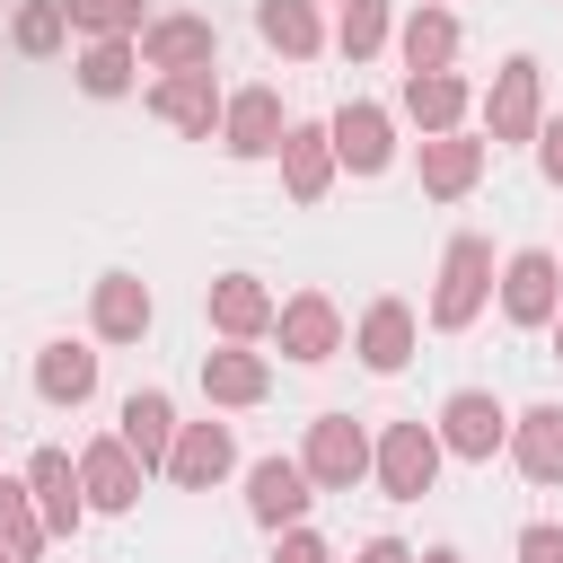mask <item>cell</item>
I'll list each match as a JSON object with an SVG mask.
<instances>
[{
  "label": "cell",
  "mask_w": 563,
  "mask_h": 563,
  "mask_svg": "<svg viewBox=\"0 0 563 563\" xmlns=\"http://www.w3.org/2000/svg\"><path fill=\"white\" fill-rule=\"evenodd\" d=\"M484 290H493V246H484V238H449V255H440V290H431V325H440V334L475 325Z\"/></svg>",
  "instance_id": "cell-1"
},
{
  "label": "cell",
  "mask_w": 563,
  "mask_h": 563,
  "mask_svg": "<svg viewBox=\"0 0 563 563\" xmlns=\"http://www.w3.org/2000/svg\"><path fill=\"white\" fill-rule=\"evenodd\" d=\"M299 475L325 484V493H352V484L369 475V440H361V422H352V413H317V422H308V457H299Z\"/></svg>",
  "instance_id": "cell-2"
},
{
  "label": "cell",
  "mask_w": 563,
  "mask_h": 563,
  "mask_svg": "<svg viewBox=\"0 0 563 563\" xmlns=\"http://www.w3.org/2000/svg\"><path fill=\"white\" fill-rule=\"evenodd\" d=\"M369 466H378V484H387L396 501H422L431 475H440V431H431V422H387V440L369 449Z\"/></svg>",
  "instance_id": "cell-3"
},
{
  "label": "cell",
  "mask_w": 563,
  "mask_h": 563,
  "mask_svg": "<svg viewBox=\"0 0 563 563\" xmlns=\"http://www.w3.org/2000/svg\"><path fill=\"white\" fill-rule=\"evenodd\" d=\"M501 440H510V413H501L484 387H457V396L440 405V457H475V466H484Z\"/></svg>",
  "instance_id": "cell-4"
},
{
  "label": "cell",
  "mask_w": 563,
  "mask_h": 563,
  "mask_svg": "<svg viewBox=\"0 0 563 563\" xmlns=\"http://www.w3.org/2000/svg\"><path fill=\"white\" fill-rule=\"evenodd\" d=\"M554 308H563V264H554L545 246L510 255V273H501V317H510V325H554Z\"/></svg>",
  "instance_id": "cell-5"
},
{
  "label": "cell",
  "mask_w": 563,
  "mask_h": 563,
  "mask_svg": "<svg viewBox=\"0 0 563 563\" xmlns=\"http://www.w3.org/2000/svg\"><path fill=\"white\" fill-rule=\"evenodd\" d=\"M26 501H35L44 537H70V528L88 519V501H79V466H70L62 449H35V457H26Z\"/></svg>",
  "instance_id": "cell-6"
},
{
  "label": "cell",
  "mask_w": 563,
  "mask_h": 563,
  "mask_svg": "<svg viewBox=\"0 0 563 563\" xmlns=\"http://www.w3.org/2000/svg\"><path fill=\"white\" fill-rule=\"evenodd\" d=\"M211 53H220V35H211V18H150L141 26V62L150 70H211Z\"/></svg>",
  "instance_id": "cell-7"
},
{
  "label": "cell",
  "mask_w": 563,
  "mask_h": 563,
  "mask_svg": "<svg viewBox=\"0 0 563 563\" xmlns=\"http://www.w3.org/2000/svg\"><path fill=\"white\" fill-rule=\"evenodd\" d=\"M484 123H493V141H537V62L528 53H510L501 62V79H493V97H484Z\"/></svg>",
  "instance_id": "cell-8"
},
{
  "label": "cell",
  "mask_w": 563,
  "mask_h": 563,
  "mask_svg": "<svg viewBox=\"0 0 563 563\" xmlns=\"http://www.w3.org/2000/svg\"><path fill=\"white\" fill-rule=\"evenodd\" d=\"M308 501H317V493H308L299 457H255V466H246V510H255L264 528H299Z\"/></svg>",
  "instance_id": "cell-9"
},
{
  "label": "cell",
  "mask_w": 563,
  "mask_h": 563,
  "mask_svg": "<svg viewBox=\"0 0 563 563\" xmlns=\"http://www.w3.org/2000/svg\"><path fill=\"white\" fill-rule=\"evenodd\" d=\"M79 501H88V510H132V501H141V457H132L123 440H97V449L79 457Z\"/></svg>",
  "instance_id": "cell-10"
},
{
  "label": "cell",
  "mask_w": 563,
  "mask_h": 563,
  "mask_svg": "<svg viewBox=\"0 0 563 563\" xmlns=\"http://www.w3.org/2000/svg\"><path fill=\"white\" fill-rule=\"evenodd\" d=\"M220 123H229V150H238V158H273V150H282V132H290L273 88H238V97L220 106Z\"/></svg>",
  "instance_id": "cell-11"
},
{
  "label": "cell",
  "mask_w": 563,
  "mask_h": 563,
  "mask_svg": "<svg viewBox=\"0 0 563 563\" xmlns=\"http://www.w3.org/2000/svg\"><path fill=\"white\" fill-rule=\"evenodd\" d=\"M273 325H282V352H290V361H325V352L343 343V317H334L325 290H299L290 308H273Z\"/></svg>",
  "instance_id": "cell-12"
},
{
  "label": "cell",
  "mask_w": 563,
  "mask_h": 563,
  "mask_svg": "<svg viewBox=\"0 0 563 563\" xmlns=\"http://www.w3.org/2000/svg\"><path fill=\"white\" fill-rule=\"evenodd\" d=\"M141 466H167V449H176V405H167V387H132L123 396V431H114Z\"/></svg>",
  "instance_id": "cell-13"
},
{
  "label": "cell",
  "mask_w": 563,
  "mask_h": 563,
  "mask_svg": "<svg viewBox=\"0 0 563 563\" xmlns=\"http://www.w3.org/2000/svg\"><path fill=\"white\" fill-rule=\"evenodd\" d=\"M229 422H176V449H167V475L185 484V493H202V484H220L229 475Z\"/></svg>",
  "instance_id": "cell-14"
},
{
  "label": "cell",
  "mask_w": 563,
  "mask_h": 563,
  "mask_svg": "<svg viewBox=\"0 0 563 563\" xmlns=\"http://www.w3.org/2000/svg\"><path fill=\"white\" fill-rule=\"evenodd\" d=\"M325 141H334V158H343L352 176H378V167L396 158V141H387V114H378V106H343V114L325 123Z\"/></svg>",
  "instance_id": "cell-15"
},
{
  "label": "cell",
  "mask_w": 563,
  "mask_h": 563,
  "mask_svg": "<svg viewBox=\"0 0 563 563\" xmlns=\"http://www.w3.org/2000/svg\"><path fill=\"white\" fill-rule=\"evenodd\" d=\"M150 114L176 123V132H211V123H220V88H211V70H176V79H158V88H150Z\"/></svg>",
  "instance_id": "cell-16"
},
{
  "label": "cell",
  "mask_w": 563,
  "mask_h": 563,
  "mask_svg": "<svg viewBox=\"0 0 563 563\" xmlns=\"http://www.w3.org/2000/svg\"><path fill=\"white\" fill-rule=\"evenodd\" d=\"M211 325H220L229 343L264 334V325H273V290H264L255 273H220V282H211Z\"/></svg>",
  "instance_id": "cell-17"
},
{
  "label": "cell",
  "mask_w": 563,
  "mask_h": 563,
  "mask_svg": "<svg viewBox=\"0 0 563 563\" xmlns=\"http://www.w3.org/2000/svg\"><path fill=\"white\" fill-rule=\"evenodd\" d=\"M510 457H519V475H528V484H563V405H537V413H519V431H510Z\"/></svg>",
  "instance_id": "cell-18"
},
{
  "label": "cell",
  "mask_w": 563,
  "mask_h": 563,
  "mask_svg": "<svg viewBox=\"0 0 563 563\" xmlns=\"http://www.w3.org/2000/svg\"><path fill=\"white\" fill-rule=\"evenodd\" d=\"M282 185H290L299 202H317V194L334 185V141H325L317 123H290V132H282Z\"/></svg>",
  "instance_id": "cell-19"
},
{
  "label": "cell",
  "mask_w": 563,
  "mask_h": 563,
  "mask_svg": "<svg viewBox=\"0 0 563 563\" xmlns=\"http://www.w3.org/2000/svg\"><path fill=\"white\" fill-rule=\"evenodd\" d=\"M475 176H484V141H466V132H431V141H422V194L449 202V194H466Z\"/></svg>",
  "instance_id": "cell-20"
},
{
  "label": "cell",
  "mask_w": 563,
  "mask_h": 563,
  "mask_svg": "<svg viewBox=\"0 0 563 563\" xmlns=\"http://www.w3.org/2000/svg\"><path fill=\"white\" fill-rule=\"evenodd\" d=\"M361 361H369L378 378H396V369L413 361V308H405V299H378V308L361 317Z\"/></svg>",
  "instance_id": "cell-21"
},
{
  "label": "cell",
  "mask_w": 563,
  "mask_h": 563,
  "mask_svg": "<svg viewBox=\"0 0 563 563\" xmlns=\"http://www.w3.org/2000/svg\"><path fill=\"white\" fill-rule=\"evenodd\" d=\"M35 396H44V405H88V396H97V352H88V343H44Z\"/></svg>",
  "instance_id": "cell-22"
},
{
  "label": "cell",
  "mask_w": 563,
  "mask_h": 563,
  "mask_svg": "<svg viewBox=\"0 0 563 563\" xmlns=\"http://www.w3.org/2000/svg\"><path fill=\"white\" fill-rule=\"evenodd\" d=\"M405 114H413L422 132H457L466 79H457V70H405Z\"/></svg>",
  "instance_id": "cell-23"
},
{
  "label": "cell",
  "mask_w": 563,
  "mask_h": 563,
  "mask_svg": "<svg viewBox=\"0 0 563 563\" xmlns=\"http://www.w3.org/2000/svg\"><path fill=\"white\" fill-rule=\"evenodd\" d=\"M97 334H106V343H141V334H150V290H141L132 273H106V282H97Z\"/></svg>",
  "instance_id": "cell-24"
},
{
  "label": "cell",
  "mask_w": 563,
  "mask_h": 563,
  "mask_svg": "<svg viewBox=\"0 0 563 563\" xmlns=\"http://www.w3.org/2000/svg\"><path fill=\"white\" fill-rule=\"evenodd\" d=\"M202 387H211V405H255L264 387H273V369H264V352H202Z\"/></svg>",
  "instance_id": "cell-25"
},
{
  "label": "cell",
  "mask_w": 563,
  "mask_h": 563,
  "mask_svg": "<svg viewBox=\"0 0 563 563\" xmlns=\"http://www.w3.org/2000/svg\"><path fill=\"white\" fill-rule=\"evenodd\" d=\"M255 26H264V44H273V53H290V62H308V53L325 44V26H317V9H308V0H264V9H255Z\"/></svg>",
  "instance_id": "cell-26"
},
{
  "label": "cell",
  "mask_w": 563,
  "mask_h": 563,
  "mask_svg": "<svg viewBox=\"0 0 563 563\" xmlns=\"http://www.w3.org/2000/svg\"><path fill=\"white\" fill-rule=\"evenodd\" d=\"M449 53H457V18L449 9H413L405 18V62L413 70H449Z\"/></svg>",
  "instance_id": "cell-27"
},
{
  "label": "cell",
  "mask_w": 563,
  "mask_h": 563,
  "mask_svg": "<svg viewBox=\"0 0 563 563\" xmlns=\"http://www.w3.org/2000/svg\"><path fill=\"white\" fill-rule=\"evenodd\" d=\"M79 88H88V97H123V88H132V35L88 44V53H79Z\"/></svg>",
  "instance_id": "cell-28"
},
{
  "label": "cell",
  "mask_w": 563,
  "mask_h": 563,
  "mask_svg": "<svg viewBox=\"0 0 563 563\" xmlns=\"http://www.w3.org/2000/svg\"><path fill=\"white\" fill-rule=\"evenodd\" d=\"M0 545H9L18 563H35V554H44V519H35L26 484H0Z\"/></svg>",
  "instance_id": "cell-29"
},
{
  "label": "cell",
  "mask_w": 563,
  "mask_h": 563,
  "mask_svg": "<svg viewBox=\"0 0 563 563\" xmlns=\"http://www.w3.org/2000/svg\"><path fill=\"white\" fill-rule=\"evenodd\" d=\"M9 35H18V53H35V62H44V53H62V35H70V9H62V0H26Z\"/></svg>",
  "instance_id": "cell-30"
},
{
  "label": "cell",
  "mask_w": 563,
  "mask_h": 563,
  "mask_svg": "<svg viewBox=\"0 0 563 563\" xmlns=\"http://www.w3.org/2000/svg\"><path fill=\"white\" fill-rule=\"evenodd\" d=\"M334 44H343L352 62H369V53L387 44V0H343V26H334Z\"/></svg>",
  "instance_id": "cell-31"
},
{
  "label": "cell",
  "mask_w": 563,
  "mask_h": 563,
  "mask_svg": "<svg viewBox=\"0 0 563 563\" xmlns=\"http://www.w3.org/2000/svg\"><path fill=\"white\" fill-rule=\"evenodd\" d=\"M70 9V26H88L97 44L106 35H141V0H62Z\"/></svg>",
  "instance_id": "cell-32"
},
{
  "label": "cell",
  "mask_w": 563,
  "mask_h": 563,
  "mask_svg": "<svg viewBox=\"0 0 563 563\" xmlns=\"http://www.w3.org/2000/svg\"><path fill=\"white\" fill-rule=\"evenodd\" d=\"M519 563H563V528L554 519H528L519 528Z\"/></svg>",
  "instance_id": "cell-33"
},
{
  "label": "cell",
  "mask_w": 563,
  "mask_h": 563,
  "mask_svg": "<svg viewBox=\"0 0 563 563\" xmlns=\"http://www.w3.org/2000/svg\"><path fill=\"white\" fill-rule=\"evenodd\" d=\"M537 167H545V185H563V114L537 123Z\"/></svg>",
  "instance_id": "cell-34"
},
{
  "label": "cell",
  "mask_w": 563,
  "mask_h": 563,
  "mask_svg": "<svg viewBox=\"0 0 563 563\" xmlns=\"http://www.w3.org/2000/svg\"><path fill=\"white\" fill-rule=\"evenodd\" d=\"M273 563H334V554H325V537H308V528H290V537H282V554H273Z\"/></svg>",
  "instance_id": "cell-35"
},
{
  "label": "cell",
  "mask_w": 563,
  "mask_h": 563,
  "mask_svg": "<svg viewBox=\"0 0 563 563\" xmlns=\"http://www.w3.org/2000/svg\"><path fill=\"white\" fill-rule=\"evenodd\" d=\"M361 563H413V554H405L396 537H369V545H361Z\"/></svg>",
  "instance_id": "cell-36"
},
{
  "label": "cell",
  "mask_w": 563,
  "mask_h": 563,
  "mask_svg": "<svg viewBox=\"0 0 563 563\" xmlns=\"http://www.w3.org/2000/svg\"><path fill=\"white\" fill-rule=\"evenodd\" d=\"M422 563H457V545H431V554H422Z\"/></svg>",
  "instance_id": "cell-37"
},
{
  "label": "cell",
  "mask_w": 563,
  "mask_h": 563,
  "mask_svg": "<svg viewBox=\"0 0 563 563\" xmlns=\"http://www.w3.org/2000/svg\"><path fill=\"white\" fill-rule=\"evenodd\" d=\"M554 361H563V308H554Z\"/></svg>",
  "instance_id": "cell-38"
},
{
  "label": "cell",
  "mask_w": 563,
  "mask_h": 563,
  "mask_svg": "<svg viewBox=\"0 0 563 563\" xmlns=\"http://www.w3.org/2000/svg\"><path fill=\"white\" fill-rule=\"evenodd\" d=\"M0 563H18V554H9V545H0Z\"/></svg>",
  "instance_id": "cell-39"
}]
</instances>
